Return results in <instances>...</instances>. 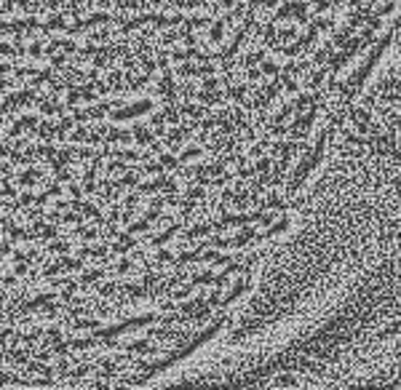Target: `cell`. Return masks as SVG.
I'll return each mask as SVG.
<instances>
[{
  "label": "cell",
  "instance_id": "2e32d148",
  "mask_svg": "<svg viewBox=\"0 0 401 390\" xmlns=\"http://www.w3.org/2000/svg\"><path fill=\"white\" fill-rule=\"evenodd\" d=\"M38 179H40V174L35 171V168H30V171H22V174H19V179H16V182H19L22 187H32V185H35Z\"/></svg>",
  "mask_w": 401,
  "mask_h": 390
},
{
  "label": "cell",
  "instance_id": "60d3db41",
  "mask_svg": "<svg viewBox=\"0 0 401 390\" xmlns=\"http://www.w3.org/2000/svg\"><path fill=\"white\" fill-rule=\"evenodd\" d=\"M187 294H190V286H179V289L171 291V297H174V299H182V297H187Z\"/></svg>",
  "mask_w": 401,
  "mask_h": 390
},
{
  "label": "cell",
  "instance_id": "83f0119b",
  "mask_svg": "<svg viewBox=\"0 0 401 390\" xmlns=\"http://www.w3.org/2000/svg\"><path fill=\"white\" fill-rule=\"evenodd\" d=\"M150 225H153V222H147V219H139V222L129 225V233H131V235H136V233H145V230H150Z\"/></svg>",
  "mask_w": 401,
  "mask_h": 390
},
{
  "label": "cell",
  "instance_id": "4fadbf2b",
  "mask_svg": "<svg viewBox=\"0 0 401 390\" xmlns=\"http://www.w3.org/2000/svg\"><path fill=\"white\" fill-rule=\"evenodd\" d=\"M51 30H67V16H51L48 21L43 24V32H51Z\"/></svg>",
  "mask_w": 401,
  "mask_h": 390
},
{
  "label": "cell",
  "instance_id": "7a4b0ae2",
  "mask_svg": "<svg viewBox=\"0 0 401 390\" xmlns=\"http://www.w3.org/2000/svg\"><path fill=\"white\" fill-rule=\"evenodd\" d=\"M83 267V257L80 259H70L62 254V259H56L54 265H48V267H43V278H54V275L59 273H75V270Z\"/></svg>",
  "mask_w": 401,
  "mask_h": 390
},
{
  "label": "cell",
  "instance_id": "603a6c76",
  "mask_svg": "<svg viewBox=\"0 0 401 390\" xmlns=\"http://www.w3.org/2000/svg\"><path fill=\"white\" fill-rule=\"evenodd\" d=\"M0 56H24V46H8V43H0Z\"/></svg>",
  "mask_w": 401,
  "mask_h": 390
},
{
  "label": "cell",
  "instance_id": "f6af8a7d",
  "mask_svg": "<svg viewBox=\"0 0 401 390\" xmlns=\"http://www.w3.org/2000/svg\"><path fill=\"white\" fill-rule=\"evenodd\" d=\"M27 267H30V262H24V259H22V262H16L14 273H16V275H24V273H27Z\"/></svg>",
  "mask_w": 401,
  "mask_h": 390
},
{
  "label": "cell",
  "instance_id": "52a82bcc",
  "mask_svg": "<svg viewBox=\"0 0 401 390\" xmlns=\"http://www.w3.org/2000/svg\"><path fill=\"white\" fill-rule=\"evenodd\" d=\"M134 246H136V238L131 233H118V244H112L110 251L112 254H126V251H131Z\"/></svg>",
  "mask_w": 401,
  "mask_h": 390
},
{
  "label": "cell",
  "instance_id": "681fc988",
  "mask_svg": "<svg viewBox=\"0 0 401 390\" xmlns=\"http://www.w3.org/2000/svg\"><path fill=\"white\" fill-rule=\"evenodd\" d=\"M11 32V21H3L0 19V35H8Z\"/></svg>",
  "mask_w": 401,
  "mask_h": 390
},
{
  "label": "cell",
  "instance_id": "30bf717a",
  "mask_svg": "<svg viewBox=\"0 0 401 390\" xmlns=\"http://www.w3.org/2000/svg\"><path fill=\"white\" fill-rule=\"evenodd\" d=\"M131 139H134L136 144H150L153 142V131L139 123V126H134V131H131Z\"/></svg>",
  "mask_w": 401,
  "mask_h": 390
},
{
  "label": "cell",
  "instance_id": "e0dca14e",
  "mask_svg": "<svg viewBox=\"0 0 401 390\" xmlns=\"http://www.w3.org/2000/svg\"><path fill=\"white\" fill-rule=\"evenodd\" d=\"M70 142H89V144H94V137H91V128H75V131L70 134Z\"/></svg>",
  "mask_w": 401,
  "mask_h": 390
},
{
  "label": "cell",
  "instance_id": "836d02e7",
  "mask_svg": "<svg viewBox=\"0 0 401 390\" xmlns=\"http://www.w3.org/2000/svg\"><path fill=\"white\" fill-rule=\"evenodd\" d=\"M35 155H40V158H45V161H48V158H54L56 155V150L51 144H40L38 150H35Z\"/></svg>",
  "mask_w": 401,
  "mask_h": 390
},
{
  "label": "cell",
  "instance_id": "9c48e42d",
  "mask_svg": "<svg viewBox=\"0 0 401 390\" xmlns=\"http://www.w3.org/2000/svg\"><path fill=\"white\" fill-rule=\"evenodd\" d=\"M35 104H38V110L43 112V115H65V107L56 104V102H51V99H38Z\"/></svg>",
  "mask_w": 401,
  "mask_h": 390
},
{
  "label": "cell",
  "instance_id": "f546056e",
  "mask_svg": "<svg viewBox=\"0 0 401 390\" xmlns=\"http://www.w3.org/2000/svg\"><path fill=\"white\" fill-rule=\"evenodd\" d=\"M123 171H126V161H120V158L112 161V163H107V174H110V177L112 174H123Z\"/></svg>",
  "mask_w": 401,
  "mask_h": 390
},
{
  "label": "cell",
  "instance_id": "ac0fdd59",
  "mask_svg": "<svg viewBox=\"0 0 401 390\" xmlns=\"http://www.w3.org/2000/svg\"><path fill=\"white\" fill-rule=\"evenodd\" d=\"M102 275H105V270H102V267L83 270V275H80V284H83V289H86V284H94V281H99Z\"/></svg>",
  "mask_w": 401,
  "mask_h": 390
},
{
  "label": "cell",
  "instance_id": "db71d44e",
  "mask_svg": "<svg viewBox=\"0 0 401 390\" xmlns=\"http://www.w3.org/2000/svg\"><path fill=\"white\" fill-rule=\"evenodd\" d=\"M0 174H5V177H11V166H8V163H0Z\"/></svg>",
  "mask_w": 401,
  "mask_h": 390
},
{
  "label": "cell",
  "instance_id": "d6986e66",
  "mask_svg": "<svg viewBox=\"0 0 401 390\" xmlns=\"http://www.w3.org/2000/svg\"><path fill=\"white\" fill-rule=\"evenodd\" d=\"M38 137L45 139V142H48V139H56V123H40V126H38Z\"/></svg>",
  "mask_w": 401,
  "mask_h": 390
},
{
  "label": "cell",
  "instance_id": "5b68a950",
  "mask_svg": "<svg viewBox=\"0 0 401 390\" xmlns=\"http://www.w3.org/2000/svg\"><path fill=\"white\" fill-rule=\"evenodd\" d=\"M38 102V97H35V91H30V88H27V91H19V94H8V97H5V107H30V104H35Z\"/></svg>",
  "mask_w": 401,
  "mask_h": 390
},
{
  "label": "cell",
  "instance_id": "ffe728a7",
  "mask_svg": "<svg viewBox=\"0 0 401 390\" xmlns=\"http://www.w3.org/2000/svg\"><path fill=\"white\" fill-rule=\"evenodd\" d=\"M211 233V225H196V227L185 230V241H193V238H200V235Z\"/></svg>",
  "mask_w": 401,
  "mask_h": 390
},
{
  "label": "cell",
  "instance_id": "c3c4849f",
  "mask_svg": "<svg viewBox=\"0 0 401 390\" xmlns=\"http://www.w3.org/2000/svg\"><path fill=\"white\" fill-rule=\"evenodd\" d=\"M0 254H11V241H0Z\"/></svg>",
  "mask_w": 401,
  "mask_h": 390
},
{
  "label": "cell",
  "instance_id": "ab89813d",
  "mask_svg": "<svg viewBox=\"0 0 401 390\" xmlns=\"http://www.w3.org/2000/svg\"><path fill=\"white\" fill-rule=\"evenodd\" d=\"M156 259H158V262H174V254H171V251H166V248H160Z\"/></svg>",
  "mask_w": 401,
  "mask_h": 390
},
{
  "label": "cell",
  "instance_id": "8992f818",
  "mask_svg": "<svg viewBox=\"0 0 401 390\" xmlns=\"http://www.w3.org/2000/svg\"><path fill=\"white\" fill-rule=\"evenodd\" d=\"M70 206L75 208V211H80V214H86V217H91L94 222H99L102 225V214H99V208L94 206V203H89V201H70Z\"/></svg>",
  "mask_w": 401,
  "mask_h": 390
},
{
  "label": "cell",
  "instance_id": "f35d334b",
  "mask_svg": "<svg viewBox=\"0 0 401 390\" xmlns=\"http://www.w3.org/2000/svg\"><path fill=\"white\" fill-rule=\"evenodd\" d=\"M51 56V64L54 67H65L67 64V56H62V54H48Z\"/></svg>",
  "mask_w": 401,
  "mask_h": 390
},
{
  "label": "cell",
  "instance_id": "7bdbcfd3",
  "mask_svg": "<svg viewBox=\"0 0 401 390\" xmlns=\"http://www.w3.org/2000/svg\"><path fill=\"white\" fill-rule=\"evenodd\" d=\"M160 168H163L160 161L158 163H145V174H160Z\"/></svg>",
  "mask_w": 401,
  "mask_h": 390
},
{
  "label": "cell",
  "instance_id": "7dc6e473",
  "mask_svg": "<svg viewBox=\"0 0 401 390\" xmlns=\"http://www.w3.org/2000/svg\"><path fill=\"white\" fill-rule=\"evenodd\" d=\"M62 222H67V225H75V222H80V217H78V214H65V217H62Z\"/></svg>",
  "mask_w": 401,
  "mask_h": 390
},
{
  "label": "cell",
  "instance_id": "816d5d0a",
  "mask_svg": "<svg viewBox=\"0 0 401 390\" xmlns=\"http://www.w3.org/2000/svg\"><path fill=\"white\" fill-rule=\"evenodd\" d=\"M11 86H14V83H11V81H5V78L0 75V91H8Z\"/></svg>",
  "mask_w": 401,
  "mask_h": 390
},
{
  "label": "cell",
  "instance_id": "4316f807",
  "mask_svg": "<svg viewBox=\"0 0 401 390\" xmlns=\"http://www.w3.org/2000/svg\"><path fill=\"white\" fill-rule=\"evenodd\" d=\"M200 155V147H185V150H182V155H179V161H196V158Z\"/></svg>",
  "mask_w": 401,
  "mask_h": 390
},
{
  "label": "cell",
  "instance_id": "44dd1931",
  "mask_svg": "<svg viewBox=\"0 0 401 390\" xmlns=\"http://www.w3.org/2000/svg\"><path fill=\"white\" fill-rule=\"evenodd\" d=\"M177 75H182V78H200V72H198L196 64H190V62H182L179 70H177Z\"/></svg>",
  "mask_w": 401,
  "mask_h": 390
},
{
  "label": "cell",
  "instance_id": "e575fe53",
  "mask_svg": "<svg viewBox=\"0 0 401 390\" xmlns=\"http://www.w3.org/2000/svg\"><path fill=\"white\" fill-rule=\"evenodd\" d=\"M118 8L120 11H136L139 8V0H118Z\"/></svg>",
  "mask_w": 401,
  "mask_h": 390
},
{
  "label": "cell",
  "instance_id": "f1b7e54d",
  "mask_svg": "<svg viewBox=\"0 0 401 390\" xmlns=\"http://www.w3.org/2000/svg\"><path fill=\"white\" fill-rule=\"evenodd\" d=\"M182 112H185V115H190L193 121H198V118L203 115V107H198V104H185V107H182Z\"/></svg>",
  "mask_w": 401,
  "mask_h": 390
},
{
  "label": "cell",
  "instance_id": "ba28073f",
  "mask_svg": "<svg viewBox=\"0 0 401 390\" xmlns=\"http://www.w3.org/2000/svg\"><path fill=\"white\" fill-rule=\"evenodd\" d=\"M35 126H38V118H35V115H22L19 121H16V126L8 131V137L16 139V137L22 134V128H35Z\"/></svg>",
  "mask_w": 401,
  "mask_h": 390
},
{
  "label": "cell",
  "instance_id": "d590c367",
  "mask_svg": "<svg viewBox=\"0 0 401 390\" xmlns=\"http://www.w3.org/2000/svg\"><path fill=\"white\" fill-rule=\"evenodd\" d=\"M27 54H30V56H35V59H43V56H45V48H43V43H32Z\"/></svg>",
  "mask_w": 401,
  "mask_h": 390
},
{
  "label": "cell",
  "instance_id": "5bb4252c",
  "mask_svg": "<svg viewBox=\"0 0 401 390\" xmlns=\"http://www.w3.org/2000/svg\"><path fill=\"white\" fill-rule=\"evenodd\" d=\"M136 177H139L136 171H123V177L115 182L118 190H123V187H136V185H139V179H136Z\"/></svg>",
  "mask_w": 401,
  "mask_h": 390
},
{
  "label": "cell",
  "instance_id": "4dcf8cb0",
  "mask_svg": "<svg viewBox=\"0 0 401 390\" xmlns=\"http://www.w3.org/2000/svg\"><path fill=\"white\" fill-rule=\"evenodd\" d=\"M105 41H110V30H107V24H105V30L91 32V43H105Z\"/></svg>",
  "mask_w": 401,
  "mask_h": 390
},
{
  "label": "cell",
  "instance_id": "d6a6232c",
  "mask_svg": "<svg viewBox=\"0 0 401 390\" xmlns=\"http://www.w3.org/2000/svg\"><path fill=\"white\" fill-rule=\"evenodd\" d=\"M43 340L45 342H59V340H65V334H62L59 329H48V331H43Z\"/></svg>",
  "mask_w": 401,
  "mask_h": 390
},
{
  "label": "cell",
  "instance_id": "6da1fadb",
  "mask_svg": "<svg viewBox=\"0 0 401 390\" xmlns=\"http://www.w3.org/2000/svg\"><path fill=\"white\" fill-rule=\"evenodd\" d=\"M153 110V102L142 99V102H134V104H126V107H118L115 112H112V121L115 123H123V121H134V118L145 115V112Z\"/></svg>",
  "mask_w": 401,
  "mask_h": 390
},
{
  "label": "cell",
  "instance_id": "6f0895ef",
  "mask_svg": "<svg viewBox=\"0 0 401 390\" xmlns=\"http://www.w3.org/2000/svg\"><path fill=\"white\" fill-rule=\"evenodd\" d=\"M0 259H3V254H0Z\"/></svg>",
  "mask_w": 401,
  "mask_h": 390
},
{
  "label": "cell",
  "instance_id": "7c38bea8",
  "mask_svg": "<svg viewBox=\"0 0 401 390\" xmlns=\"http://www.w3.org/2000/svg\"><path fill=\"white\" fill-rule=\"evenodd\" d=\"M177 230H179V225H177V222H171V225H169V227H166V230H163V233H158V235H156V238H153V241H150V244H153V246H160V244H166V241H171V235H174V233H177Z\"/></svg>",
  "mask_w": 401,
  "mask_h": 390
},
{
  "label": "cell",
  "instance_id": "3957f363",
  "mask_svg": "<svg viewBox=\"0 0 401 390\" xmlns=\"http://www.w3.org/2000/svg\"><path fill=\"white\" fill-rule=\"evenodd\" d=\"M110 21H112L110 14H94V16H89V19H80V21H75V24H70L67 32H70V35H80V32L91 30L94 24H110Z\"/></svg>",
  "mask_w": 401,
  "mask_h": 390
},
{
  "label": "cell",
  "instance_id": "484cf974",
  "mask_svg": "<svg viewBox=\"0 0 401 390\" xmlns=\"http://www.w3.org/2000/svg\"><path fill=\"white\" fill-rule=\"evenodd\" d=\"M70 251V244L67 241H54V244L48 246V254H67Z\"/></svg>",
  "mask_w": 401,
  "mask_h": 390
},
{
  "label": "cell",
  "instance_id": "f907efd6",
  "mask_svg": "<svg viewBox=\"0 0 401 390\" xmlns=\"http://www.w3.org/2000/svg\"><path fill=\"white\" fill-rule=\"evenodd\" d=\"M70 195H72V198H80V195H83V190H80L78 185H72V182H70Z\"/></svg>",
  "mask_w": 401,
  "mask_h": 390
},
{
  "label": "cell",
  "instance_id": "9f6ffc18",
  "mask_svg": "<svg viewBox=\"0 0 401 390\" xmlns=\"http://www.w3.org/2000/svg\"><path fill=\"white\" fill-rule=\"evenodd\" d=\"M8 155H11V150L5 144H0V158H8Z\"/></svg>",
  "mask_w": 401,
  "mask_h": 390
},
{
  "label": "cell",
  "instance_id": "d4e9b609",
  "mask_svg": "<svg viewBox=\"0 0 401 390\" xmlns=\"http://www.w3.org/2000/svg\"><path fill=\"white\" fill-rule=\"evenodd\" d=\"M72 326H75V329H80V331H86V329L94 331V329H99V321H94V318H80V321H75Z\"/></svg>",
  "mask_w": 401,
  "mask_h": 390
},
{
  "label": "cell",
  "instance_id": "f5cc1de1",
  "mask_svg": "<svg viewBox=\"0 0 401 390\" xmlns=\"http://www.w3.org/2000/svg\"><path fill=\"white\" fill-rule=\"evenodd\" d=\"M0 284H3V286H14L16 278H14V275H5V278H0Z\"/></svg>",
  "mask_w": 401,
  "mask_h": 390
},
{
  "label": "cell",
  "instance_id": "680465c9",
  "mask_svg": "<svg viewBox=\"0 0 401 390\" xmlns=\"http://www.w3.org/2000/svg\"><path fill=\"white\" fill-rule=\"evenodd\" d=\"M80 3H83V0H80Z\"/></svg>",
  "mask_w": 401,
  "mask_h": 390
},
{
  "label": "cell",
  "instance_id": "277c9868",
  "mask_svg": "<svg viewBox=\"0 0 401 390\" xmlns=\"http://www.w3.org/2000/svg\"><path fill=\"white\" fill-rule=\"evenodd\" d=\"M96 99V94H94V88L86 83V86H70V94H67V104H78V102H94Z\"/></svg>",
  "mask_w": 401,
  "mask_h": 390
},
{
  "label": "cell",
  "instance_id": "ee69618b",
  "mask_svg": "<svg viewBox=\"0 0 401 390\" xmlns=\"http://www.w3.org/2000/svg\"><path fill=\"white\" fill-rule=\"evenodd\" d=\"M187 198H190V201H198V198H203V190H200V187H190V190H187Z\"/></svg>",
  "mask_w": 401,
  "mask_h": 390
},
{
  "label": "cell",
  "instance_id": "8fae6325",
  "mask_svg": "<svg viewBox=\"0 0 401 390\" xmlns=\"http://www.w3.org/2000/svg\"><path fill=\"white\" fill-rule=\"evenodd\" d=\"M78 254H80V257H107L110 248H107V244H102V246H83Z\"/></svg>",
  "mask_w": 401,
  "mask_h": 390
},
{
  "label": "cell",
  "instance_id": "b9f144b4",
  "mask_svg": "<svg viewBox=\"0 0 401 390\" xmlns=\"http://www.w3.org/2000/svg\"><path fill=\"white\" fill-rule=\"evenodd\" d=\"M118 219H120V206H115L110 214H107V225H115Z\"/></svg>",
  "mask_w": 401,
  "mask_h": 390
},
{
  "label": "cell",
  "instance_id": "11a10c76",
  "mask_svg": "<svg viewBox=\"0 0 401 390\" xmlns=\"http://www.w3.org/2000/svg\"><path fill=\"white\" fill-rule=\"evenodd\" d=\"M5 112H8V107H5V102L0 104V126H3V118H5Z\"/></svg>",
  "mask_w": 401,
  "mask_h": 390
},
{
  "label": "cell",
  "instance_id": "cb8c5ba5",
  "mask_svg": "<svg viewBox=\"0 0 401 390\" xmlns=\"http://www.w3.org/2000/svg\"><path fill=\"white\" fill-rule=\"evenodd\" d=\"M16 3H19V8L22 11H27V14H35V11H40V0H16Z\"/></svg>",
  "mask_w": 401,
  "mask_h": 390
},
{
  "label": "cell",
  "instance_id": "74e56055",
  "mask_svg": "<svg viewBox=\"0 0 401 390\" xmlns=\"http://www.w3.org/2000/svg\"><path fill=\"white\" fill-rule=\"evenodd\" d=\"M131 267H134V265H131V259H120V262L115 265V273H118V275H123V273H129Z\"/></svg>",
  "mask_w": 401,
  "mask_h": 390
},
{
  "label": "cell",
  "instance_id": "bcb514c9",
  "mask_svg": "<svg viewBox=\"0 0 401 390\" xmlns=\"http://www.w3.org/2000/svg\"><path fill=\"white\" fill-rule=\"evenodd\" d=\"M30 203H35V195H30V193H24L19 198V206H30Z\"/></svg>",
  "mask_w": 401,
  "mask_h": 390
},
{
  "label": "cell",
  "instance_id": "1f68e13d",
  "mask_svg": "<svg viewBox=\"0 0 401 390\" xmlns=\"http://www.w3.org/2000/svg\"><path fill=\"white\" fill-rule=\"evenodd\" d=\"M160 166L177 168V166H179V158H174V155H169V152H163V155H160Z\"/></svg>",
  "mask_w": 401,
  "mask_h": 390
},
{
  "label": "cell",
  "instance_id": "7402d4cb",
  "mask_svg": "<svg viewBox=\"0 0 401 390\" xmlns=\"http://www.w3.org/2000/svg\"><path fill=\"white\" fill-rule=\"evenodd\" d=\"M96 345V337H86V340H70V350H91Z\"/></svg>",
  "mask_w": 401,
  "mask_h": 390
},
{
  "label": "cell",
  "instance_id": "8d00e7d4",
  "mask_svg": "<svg viewBox=\"0 0 401 390\" xmlns=\"http://www.w3.org/2000/svg\"><path fill=\"white\" fill-rule=\"evenodd\" d=\"M209 38H211V41H222V21H214V24H211Z\"/></svg>",
  "mask_w": 401,
  "mask_h": 390
},
{
  "label": "cell",
  "instance_id": "9a60e30c",
  "mask_svg": "<svg viewBox=\"0 0 401 390\" xmlns=\"http://www.w3.org/2000/svg\"><path fill=\"white\" fill-rule=\"evenodd\" d=\"M72 235H75V238H83V241H94V238H99V235H102V230H96V227H75V230H72Z\"/></svg>",
  "mask_w": 401,
  "mask_h": 390
}]
</instances>
